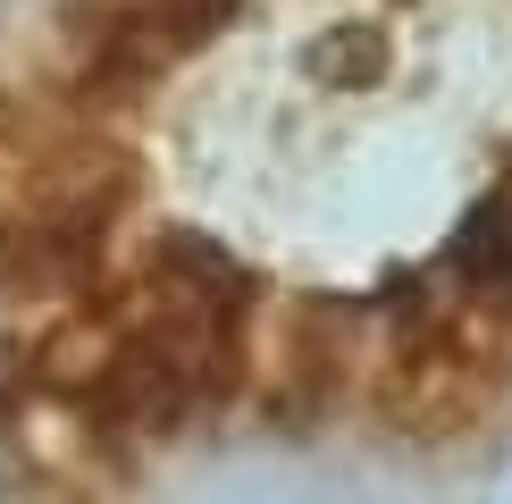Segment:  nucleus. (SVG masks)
Returning <instances> with one entry per match:
<instances>
[{"mask_svg":"<svg viewBox=\"0 0 512 504\" xmlns=\"http://www.w3.org/2000/svg\"><path fill=\"white\" fill-rule=\"evenodd\" d=\"M118 185L126 160H110L101 143H84L76 126L26 101H0V269L9 278L84 252L118 210Z\"/></svg>","mask_w":512,"mask_h":504,"instance_id":"obj_1","label":"nucleus"},{"mask_svg":"<svg viewBox=\"0 0 512 504\" xmlns=\"http://www.w3.org/2000/svg\"><path fill=\"white\" fill-rule=\"evenodd\" d=\"M462 269H471L479 286L512 294V194H496V202L471 219V236H462Z\"/></svg>","mask_w":512,"mask_h":504,"instance_id":"obj_2","label":"nucleus"},{"mask_svg":"<svg viewBox=\"0 0 512 504\" xmlns=\"http://www.w3.org/2000/svg\"><path fill=\"white\" fill-rule=\"evenodd\" d=\"M227 9H236V0H135L126 17H135V26H152L160 42H202Z\"/></svg>","mask_w":512,"mask_h":504,"instance_id":"obj_3","label":"nucleus"}]
</instances>
